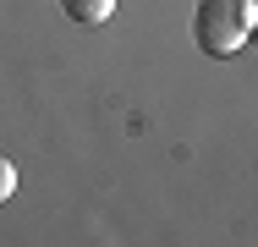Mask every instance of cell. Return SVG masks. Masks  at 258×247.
<instances>
[{"mask_svg":"<svg viewBox=\"0 0 258 247\" xmlns=\"http://www.w3.org/2000/svg\"><path fill=\"white\" fill-rule=\"evenodd\" d=\"M253 33V0H198V17H192V39L204 55L225 60L247 44Z\"/></svg>","mask_w":258,"mask_h":247,"instance_id":"obj_1","label":"cell"},{"mask_svg":"<svg viewBox=\"0 0 258 247\" xmlns=\"http://www.w3.org/2000/svg\"><path fill=\"white\" fill-rule=\"evenodd\" d=\"M60 11H66L72 22H88V28H94V22H104V17L115 11V0H60Z\"/></svg>","mask_w":258,"mask_h":247,"instance_id":"obj_2","label":"cell"},{"mask_svg":"<svg viewBox=\"0 0 258 247\" xmlns=\"http://www.w3.org/2000/svg\"><path fill=\"white\" fill-rule=\"evenodd\" d=\"M17 193V170H11V159H0V198Z\"/></svg>","mask_w":258,"mask_h":247,"instance_id":"obj_3","label":"cell"}]
</instances>
